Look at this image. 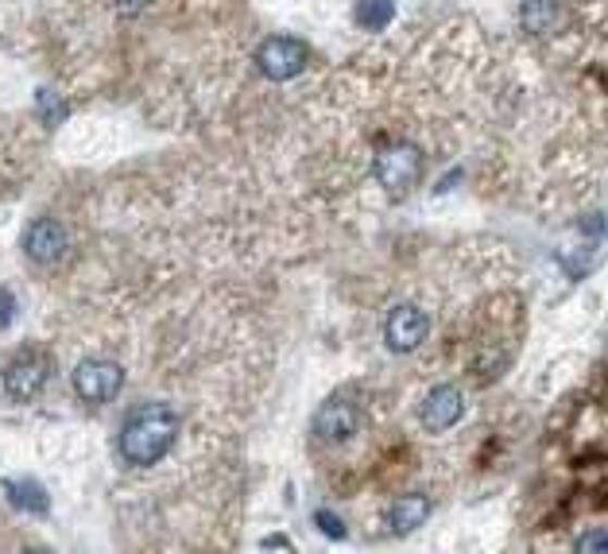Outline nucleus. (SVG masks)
Instances as JSON below:
<instances>
[{
  "label": "nucleus",
  "mask_w": 608,
  "mask_h": 554,
  "mask_svg": "<svg viewBox=\"0 0 608 554\" xmlns=\"http://www.w3.org/2000/svg\"><path fill=\"white\" fill-rule=\"evenodd\" d=\"M178 439V415L167 404H140L121 427V454L128 466H156Z\"/></svg>",
  "instance_id": "obj_1"
},
{
  "label": "nucleus",
  "mask_w": 608,
  "mask_h": 554,
  "mask_svg": "<svg viewBox=\"0 0 608 554\" xmlns=\"http://www.w3.org/2000/svg\"><path fill=\"white\" fill-rule=\"evenodd\" d=\"M372 171H376V183L388 194H407L423 178V151L407 140L388 144V148L376 156V168Z\"/></svg>",
  "instance_id": "obj_2"
},
{
  "label": "nucleus",
  "mask_w": 608,
  "mask_h": 554,
  "mask_svg": "<svg viewBox=\"0 0 608 554\" xmlns=\"http://www.w3.org/2000/svg\"><path fill=\"white\" fill-rule=\"evenodd\" d=\"M307 62H310V47L295 36H272L260 44V51H256V66H260V74L272 82L295 78V74L307 71Z\"/></svg>",
  "instance_id": "obj_3"
},
{
  "label": "nucleus",
  "mask_w": 608,
  "mask_h": 554,
  "mask_svg": "<svg viewBox=\"0 0 608 554\" xmlns=\"http://www.w3.org/2000/svg\"><path fill=\"white\" fill-rule=\"evenodd\" d=\"M124 384V369L116 361H106V357H89L74 369V392H78L86 404H109L116 399Z\"/></svg>",
  "instance_id": "obj_4"
},
{
  "label": "nucleus",
  "mask_w": 608,
  "mask_h": 554,
  "mask_svg": "<svg viewBox=\"0 0 608 554\" xmlns=\"http://www.w3.org/2000/svg\"><path fill=\"white\" fill-rule=\"evenodd\" d=\"M47 377H51V361L44 353H20L16 361L4 369V392H9L16 404H27L44 392Z\"/></svg>",
  "instance_id": "obj_5"
},
{
  "label": "nucleus",
  "mask_w": 608,
  "mask_h": 554,
  "mask_svg": "<svg viewBox=\"0 0 608 554\" xmlns=\"http://www.w3.org/2000/svg\"><path fill=\"white\" fill-rule=\"evenodd\" d=\"M461 415H466V396H461L454 384H438L426 392V399L419 404V422H423L431 434H442L458 427Z\"/></svg>",
  "instance_id": "obj_6"
},
{
  "label": "nucleus",
  "mask_w": 608,
  "mask_h": 554,
  "mask_svg": "<svg viewBox=\"0 0 608 554\" xmlns=\"http://www.w3.org/2000/svg\"><path fill=\"white\" fill-rule=\"evenodd\" d=\"M426 330H431V322H426L423 310L411 307V303H399L384 322V342H388L392 353H411L426 342Z\"/></svg>",
  "instance_id": "obj_7"
},
{
  "label": "nucleus",
  "mask_w": 608,
  "mask_h": 554,
  "mask_svg": "<svg viewBox=\"0 0 608 554\" xmlns=\"http://www.w3.org/2000/svg\"><path fill=\"white\" fill-rule=\"evenodd\" d=\"M357 427H361V411H357L349 399H326V404L314 411V434L322 442H334V446L353 439Z\"/></svg>",
  "instance_id": "obj_8"
},
{
  "label": "nucleus",
  "mask_w": 608,
  "mask_h": 554,
  "mask_svg": "<svg viewBox=\"0 0 608 554\" xmlns=\"http://www.w3.org/2000/svg\"><path fill=\"white\" fill-rule=\"evenodd\" d=\"M24 253L32 256L36 264H54V260L66 253V230H62L54 218H39L36 225H27Z\"/></svg>",
  "instance_id": "obj_9"
},
{
  "label": "nucleus",
  "mask_w": 608,
  "mask_h": 554,
  "mask_svg": "<svg viewBox=\"0 0 608 554\" xmlns=\"http://www.w3.org/2000/svg\"><path fill=\"white\" fill-rule=\"evenodd\" d=\"M431 512H434L431 496H426V493H407L388 508V528L396 531V535H411V531H419L426 519H431Z\"/></svg>",
  "instance_id": "obj_10"
},
{
  "label": "nucleus",
  "mask_w": 608,
  "mask_h": 554,
  "mask_svg": "<svg viewBox=\"0 0 608 554\" xmlns=\"http://www.w3.org/2000/svg\"><path fill=\"white\" fill-rule=\"evenodd\" d=\"M4 496H9L12 508L36 512V516H47V508H51L47 489L39 481H32V477H9V481H4Z\"/></svg>",
  "instance_id": "obj_11"
},
{
  "label": "nucleus",
  "mask_w": 608,
  "mask_h": 554,
  "mask_svg": "<svg viewBox=\"0 0 608 554\" xmlns=\"http://www.w3.org/2000/svg\"><path fill=\"white\" fill-rule=\"evenodd\" d=\"M523 27L528 32H535V36H550L558 27V0H523Z\"/></svg>",
  "instance_id": "obj_12"
},
{
  "label": "nucleus",
  "mask_w": 608,
  "mask_h": 554,
  "mask_svg": "<svg viewBox=\"0 0 608 554\" xmlns=\"http://www.w3.org/2000/svg\"><path fill=\"white\" fill-rule=\"evenodd\" d=\"M353 20L364 32H384V27L396 20V4H392V0H357Z\"/></svg>",
  "instance_id": "obj_13"
},
{
  "label": "nucleus",
  "mask_w": 608,
  "mask_h": 554,
  "mask_svg": "<svg viewBox=\"0 0 608 554\" xmlns=\"http://www.w3.org/2000/svg\"><path fill=\"white\" fill-rule=\"evenodd\" d=\"M36 109L47 128H59V124L66 121V101H62L54 89H36Z\"/></svg>",
  "instance_id": "obj_14"
},
{
  "label": "nucleus",
  "mask_w": 608,
  "mask_h": 554,
  "mask_svg": "<svg viewBox=\"0 0 608 554\" xmlns=\"http://www.w3.org/2000/svg\"><path fill=\"white\" fill-rule=\"evenodd\" d=\"M314 524H318V528H322V531H326L330 539H345V524H342V516H334V512H330V508H318V512H314Z\"/></svg>",
  "instance_id": "obj_15"
},
{
  "label": "nucleus",
  "mask_w": 608,
  "mask_h": 554,
  "mask_svg": "<svg viewBox=\"0 0 608 554\" xmlns=\"http://www.w3.org/2000/svg\"><path fill=\"white\" fill-rule=\"evenodd\" d=\"M12 315H16V299H12V291L0 287V325H9Z\"/></svg>",
  "instance_id": "obj_16"
},
{
  "label": "nucleus",
  "mask_w": 608,
  "mask_h": 554,
  "mask_svg": "<svg viewBox=\"0 0 608 554\" xmlns=\"http://www.w3.org/2000/svg\"><path fill=\"white\" fill-rule=\"evenodd\" d=\"M608 546V539H605V531H593V535H585V539H578V551H605Z\"/></svg>",
  "instance_id": "obj_17"
},
{
  "label": "nucleus",
  "mask_w": 608,
  "mask_h": 554,
  "mask_svg": "<svg viewBox=\"0 0 608 554\" xmlns=\"http://www.w3.org/2000/svg\"><path fill=\"white\" fill-rule=\"evenodd\" d=\"M264 551H291V539H287V535H272V539H264Z\"/></svg>",
  "instance_id": "obj_18"
},
{
  "label": "nucleus",
  "mask_w": 608,
  "mask_h": 554,
  "mask_svg": "<svg viewBox=\"0 0 608 554\" xmlns=\"http://www.w3.org/2000/svg\"><path fill=\"white\" fill-rule=\"evenodd\" d=\"M151 0H116V9L121 12H140V9H148Z\"/></svg>",
  "instance_id": "obj_19"
}]
</instances>
